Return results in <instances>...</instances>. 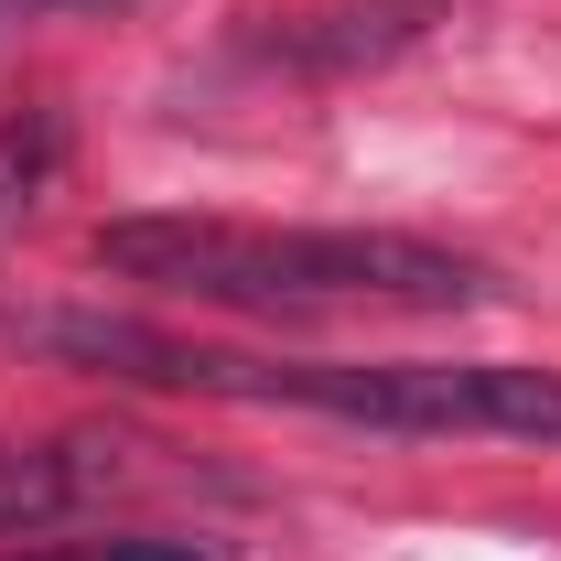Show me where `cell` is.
Wrapping results in <instances>:
<instances>
[{
  "label": "cell",
  "mask_w": 561,
  "mask_h": 561,
  "mask_svg": "<svg viewBox=\"0 0 561 561\" xmlns=\"http://www.w3.org/2000/svg\"><path fill=\"white\" fill-rule=\"evenodd\" d=\"M55 162H66V108H22V119H0V249L22 238V216L44 206Z\"/></svg>",
  "instance_id": "cell-5"
},
{
  "label": "cell",
  "mask_w": 561,
  "mask_h": 561,
  "mask_svg": "<svg viewBox=\"0 0 561 561\" xmlns=\"http://www.w3.org/2000/svg\"><path fill=\"white\" fill-rule=\"evenodd\" d=\"M421 22H432V0H367V11H291L280 33H249V55L260 66H291V76H346V66H378V55H400Z\"/></svg>",
  "instance_id": "cell-4"
},
{
  "label": "cell",
  "mask_w": 561,
  "mask_h": 561,
  "mask_svg": "<svg viewBox=\"0 0 561 561\" xmlns=\"http://www.w3.org/2000/svg\"><path fill=\"white\" fill-rule=\"evenodd\" d=\"M98 271L195 291L238 313H465L486 302L496 271L411 238V227H249V216H108Z\"/></svg>",
  "instance_id": "cell-2"
},
{
  "label": "cell",
  "mask_w": 561,
  "mask_h": 561,
  "mask_svg": "<svg viewBox=\"0 0 561 561\" xmlns=\"http://www.w3.org/2000/svg\"><path fill=\"white\" fill-rule=\"evenodd\" d=\"M130 443L119 432H55V443H0V540L22 529H66L87 507H108V496L130 486V465H119Z\"/></svg>",
  "instance_id": "cell-3"
},
{
  "label": "cell",
  "mask_w": 561,
  "mask_h": 561,
  "mask_svg": "<svg viewBox=\"0 0 561 561\" xmlns=\"http://www.w3.org/2000/svg\"><path fill=\"white\" fill-rule=\"evenodd\" d=\"M44 356L130 378V389H184V400H238V411H313L400 443H561V367H507V356H249L195 346L130 313H33L22 324Z\"/></svg>",
  "instance_id": "cell-1"
}]
</instances>
